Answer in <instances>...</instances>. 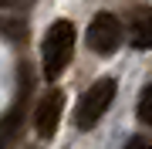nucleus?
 <instances>
[{"mask_svg":"<svg viewBox=\"0 0 152 149\" xmlns=\"http://www.w3.org/2000/svg\"><path fill=\"white\" fill-rule=\"evenodd\" d=\"M71 54H75V24L71 21H54L44 34V48H41V58H44V78H54L71 65Z\"/></svg>","mask_w":152,"mask_h":149,"instance_id":"nucleus-1","label":"nucleus"},{"mask_svg":"<svg viewBox=\"0 0 152 149\" xmlns=\"http://www.w3.org/2000/svg\"><path fill=\"white\" fill-rule=\"evenodd\" d=\"M115 98V81L112 78H98V81L81 95V102H78V109H75V126L78 129H91L98 119L108 112V105Z\"/></svg>","mask_w":152,"mask_h":149,"instance_id":"nucleus-2","label":"nucleus"},{"mask_svg":"<svg viewBox=\"0 0 152 149\" xmlns=\"http://www.w3.org/2000/svg\"><path fill=\"white\" fill-rule=\"evenodd\" d=\"M118 44H122V24H118V17L108 14V10L95 14L91 24H88V48H91L95 54L108 58V54L118 51Z\"/></svg>","mask_w":152,"mask_h":149,"instance_id":"nucleus-3","label":"nucleus"},{"mask_svg":"<svg viewBox=\"0 0 152 149\" xmlns=\"http://www.w3.org/2000/svg\"><path fill=\"white\" fill-rule=\"evenodd\" d=\"M61 112H64V95H61L58 88L48 92V95L37 102V109H34V129H37L41 139H51V136H54Z\"/></svg>","mask_w":152,"mask_h":149,"instance_id":"nucleus-4","label":"nucleus"},{"mask_svg":"<svg viewBox=\"0 0 152 149\" xmlns=\"http://www.w3.org/2000/svg\"><path fill=\"white\" fill-rule=\"evenodd\" d=\"M132 48L152 51V14H145L142 21H135V31H132Z\"/></svg>","mask_w":152,"mask_h":149,"instance_id":"nucleus-5","label":"nucleus"},{"mask_svg":"<svg viewBox=\"0 0 152 149\" xmlns=\"http://www.w3.org/2000/svg\"><path fill=\"white\" fill-rule=\"evenodd\" d=\"M139 119L145 122V126H152V81L142 88V95H139Z\"/></svg>","mask_w":152,"mask_h":149,"instance_id":"nucleus-6","label":"nucleus"},{"mask_svg":"<svg viewBox=\"0 0 152 149\" xmlns=\"http://www.w3.org/2000/svg\"><path fill=\"white\" fill-rule=\"evenodd\" d=\"M125 149H152V142H149V139H129Z\"/></svg>","mask_w":152,"mask_h":149,"instance_id":"nucleus-7","label":"nucleus"},{"mask_svg":"<svg viewBox=\"0 0 152 149\" xmlns=\"http://www.w3.org/2000/svg\"><path fill=\"white\" fill-rule=\"evenodd\" d=\"M31 0H0V7H10V10H17V7H27Z\"/></svg>","mask_w":152,"mask_h":149,"instance_id":"nucleus-8","label":"nucleus"}]
</instances>
